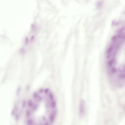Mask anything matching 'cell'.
Returning <instances> with one entry per match:
<instances>
[{
    "instance_id": "obj_1",
    "label": "cell",
    "mask_w": 125,
    "mask_h": 125,
    "mask_svg": "<svg viewBox=\"0 0 125 125\" xmlns=\"http://www.w3.org/2000/svg\"><path fill=\"white\" fill-rule=\"evenodd\" d=\"M57 103L53 92L46 88L35 92L28 100L25 120L28 125H50L57 115Z\"/></svg>"
},
{
    "instance_id": "obj_2",
    "label": "cell",
    "mask_w": 125,
    "mask_h": 125,
    "mask_svg": "<svg viewBox=\"0 0 125 125\" xmlns=\"http://www.w3.org/2000/svg\"><path fill=\"white\" fill-rule=\"evenodd\" d=\"M125 28H119L112 37L105 53V63L111 82L116 87L125 85Z\"/></svg>"
}]
</instances>
